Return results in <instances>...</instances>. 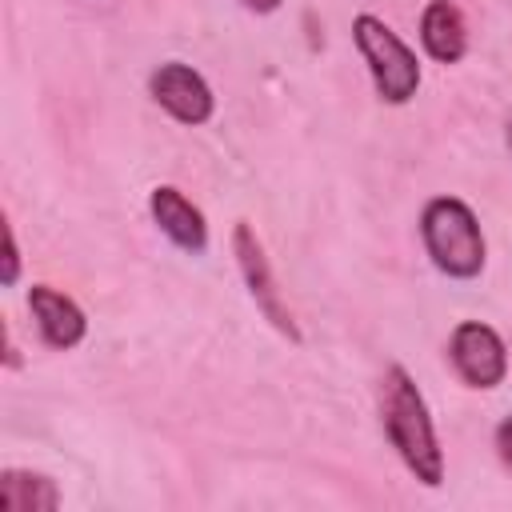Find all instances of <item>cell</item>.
Here are the masks:
<instances>
[{"label": "cell", "mask_w": 512, "mask_h": 512, "mask_svg": "<svg viewBox=\"0 0 512 512\" xmlns=\"http://www.w3.org/2000/svg\"><path fill=\"white\" fill-rule=\"evenodd\" d=\"M380 424H384L388 444L400 452L404 468L420 484L440 488L444 484V452H440V440H436V424L428 416V404H424L416 380L400 364L384 368V380H380Z\"/></svg>", "instance_id": "obj_1"}, {"label": "cell", "mask_w": 512, "mask_h": 512, "mask_svg": "<svg viewBox=\"0 0 512 512\" xmlns=\"http://www.w3.org/2000/svg\"><path fill=\"white\" fill-rule=\"evenodd\" d=\"M420 240L432 264L452 280H472L484 268V232L476 212L456 196H432L420 212Z\"/></svg>", "instance_id": "obj_2"}, {"label": "cell", "mask_w": 512, "mask_h": 512, "mask_svg": "<svg viewBox=\"0 0 512 512\" xmlns=\"http://www.w3.org/2000/svg\"><path fill=\"white\" fill-rule=\"evenodd\" d=\"M352 40L368 64V76H372V88L384 104H408L420 88V64H416V52L372 12H360L352 20Z\"/></svg>", "instance_id": "obj_3"}, {"label": "cell", "mask_w": 512, "mask_h": 512, "mask_svg": "<svg viewBox=\"0 0 512 512\" xmlns=\"http://www.w3.org/2000/svg\"><path fill=\"white\" fill-rule=\"evenodd\" d=\"M448 360L468 388H496L508 376V348L496 328L480 320H460L448 336Z\"/></svg>", "instance_id": "obj_4"}, {"label": "cell", "mask_w": 512, "mask_h": 512, "mask_svg": "<svg viewBox=\"0 0 512 512\" xmlns=\"http://www.w3.org/2000/svg\"><path fill=\"white\" fill-rule=\"evenodd\" d=\"M232 252H236L240 276H244V284H248V296L256 300V308L264 312V320L296 344V340H300V328H296V320H292V312H288V304H284V296H280V288H276L272 264H268L264 244H260V236L252 232V224H244V220L236 224V232H232Z\"/></svg>", "instance_id": "obj_5"}, {"label": "cell", "mask_w": 512, "mask_h": 512, "mask_svg": "<svg viewBox=\"0 0 512 512\" xmlns=\"http://www.w3.org/2000/svg\"><path fill=\"white\" fill-rule=\"evenodd\" d=\"M148 92L152 100L180 124H208L212 112H216V96L208 88V80L192 68V64H180V60H168L160 68H152L148 76Z\"/></svg>", "instance_id": "obj_6"}, {"label": "cell", "mask_w": 512, "mask_h": 512, "mask_svg": "<svg viewBox=\"0 0 512 512\" xmlns=\"http://www.w3.org/2000/svg\"><path fill=\"white\" fill-rule=\"evenodd\" d=\"M28 308H32V320H36V332L48 348H76L88 332V320L80 312V304L72 296H64L60 288L52 284H32L28 288Z\"/></svg>", "instance_id": "obj_7"}, {"label": "cell", "mask_w": 512, "mask_h": 512, "mask_svg": "<svg viewBox=\"0 0 512 512\" xmlns=\"http://www.w3.org/2000/svg\"><path fill=\"white\" fill-rule=\"evenodd\" d=\"M148 208H152V220L160 224V232H164L176 248H184V252H192V256H200V252L208 248V224H204V212H200L180 188H172V184L152 188Z\"/></svg>", "instance_id": "obj_8"}, {"label": "cell", "mask_w": 512, "mask_h": 512, "mask_svg": "<svg viewBox=\"0 0 512 512\" xmlns=\"http://www.w3.org/2000/svg\"><path fill=\"white\" fill-rule=\"evenodd\" d=\"M420 44L436 64H460L468 52V24L452 0H428L420 12Z\"/></svg>", "instance_id": "obj_9"}, {"label": "cell", "mask_w": 512, "mask_h": 512, "mask_svg": "<svg viewBox=\"0 0 512 512\" xmlns=\"http://www.w3.org/2000/svg\"><path fill=\"white\" fill-rule=\"evenodd\" d=\"M0 504L8 512H52L60 504V492L48 476L40 472H20V468H8L0 476Z\"/></svg>", "instance_id": "obj_10"}, {"label": "cell", "mask_w": 512, "mask_h": 512, "mask_svg": "<svg viewBox=\"0 0 512 512\" xmlns=\"http://www.w3.org/2000/svg\"><path fill=\"white\" fill-rule=\"evenodd\" d=\"M16 276H20V248H16V232H12V224L4 220V284L12 288Z\"/></svg>", "instance_id": "obj_11"}, {"label": "cell", "mask_w": 512, "mask_h": 512, "mask_svg": "<svg viewBox=\"0 0 512 512\" xmlns=\"http://www.w3.org/2000/svg\"><path fill=\"white\" fill-rule=\"evenodd\" d=\"M496 456L512 468V416H504V420L496 424Z\"/></svg>", "instance_id": "obj_12"}, {"label": "cell", "mask_w": 512, "mask_h": 512, "mask_svg": "<svg viewBox=\"0 0 512 512\" xmlns=\"http://www.w3.org/2000/svg\"><path fill=\"white\" fill-rule=\"evenodd\" d=\"M240 4H244L248 12H260V16H264V12H276V8H280V0H240Z\"/></svg>", "instance_id": "obj_13"}, {"label": "cell", "mask_w": 512, "mask_h": 512, "mask_svg": "<svg viewBox=\"0 0 512 512\" xmlns=\"http://www.w3.org/2000/svg\"><path fill=\"white\" fill-rule=\"evenodd\" d=\"M508 148H512V124H508Z\"/></svg>", "instance_id": "obj_14"}]
</instances>
